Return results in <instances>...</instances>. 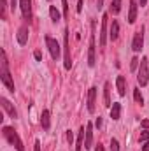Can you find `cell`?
Masks as SVG:
<instances>
[{"mask_svg":"<svg viewBox=\"0 0 149 151\" xmlns=\"http://www.w3.org/2000/svg\"><path fill=\"white\" fill-rule=\"evenodd\" d=\"M111 151H119V142H117V139H111Z\"/></svg>","mask_w":149,"mask_h":151,"instance_id":"obj_26","label":"cell"},{"mask_svg":"<svg viewBox=\"0 0 149 151\" xmlns=\"http://www.w3.org/2000/svg\"><path fill=\"white\" fill-rule=\"evenodd\" d=\"M107 19H109V14H104L102 16V27H100V47H105L107 44Z\"/></svg>","mask_w":149,"mask_h":151,"instance_id":"obj_9","label":"cell"},{"mask_svg":"<svg viewBox=\"0 0 149 151\" xmlns=\"http://www.w3.org/2000/svg\"><path fill=\"white\" fill-rule=\"evenodd\" d=\"M95 127H97V128H100V127H102V118H100V116L95 119Z\"/></svg>","mask_w":149,"mask_h":151,"instance_id":"obj_31","label":"cell"},{"mask_svg":"<svg viewBox=\"0 0 149 151\" xmlns=\"http://www.w3.org/2000/svg\"><path fill=\"white\" fill-rule=\"evenodd\" d=\"M97 7L102 9V7H104V0H97Z\"/></svg>","mask_w":149,"mask_h":151,"instance_id":"obj_34","label":"cell"},{"mask_svg":"<svg viewBox=\"0 0 149 151\" xmlns=\"http://www.w3.org/2000/svg\"><path fill=\"white\" fill-rule=\"evenodd\" d=\"M130 69H132V70H137V69H139V58H132Z\"/></svg>","mask_w":149,"mask_h":151,"instance_id":"obj_27","label":"cell"},{"mask_svg":"<svg viewBox=\"0 0 149 151\" xmlns=\"http://www.w3.org/2000/svg\"><path fill=\"white\" fill-rule=\"evenodd\" d=\"M67 141H69V144L72 146V141H74V134H72V130H67Z\"/></svg>","mask_w":149,"mask_h":151,"instance_id":"obj_28","label":"cell"},{"mask_svg":"<svg viewBox=\"0 0 149 151\" xmlns=\"http://www.w3.org/2000/svg\"><path fill=\"white\" fill-rule=\"evenodd\" d=\"M40 125H42L44 130H49L51 128V114H49L47 109H44L42 114H40Z\"/></svg>","mask_w":149,"mask_h":151,"instance_id":"obj_16","label":"cell"},{"mask_svg":"<svg viewBox=\"0 0 149 151\" xmlns=\"http://www.w3.org/2000/svg\"><path fill=\"white\" fill-rule=\"evenodd\" d=\"M149 83V60L144 56L140 60V65H139V70H137V84L139 86H148Z\"/></svg>","mask_w":149,"mask_h":151,"instance_id":"obj_4","label":"cell"},{"mask_svg":"<svg viewBox=\"0 0 149 151\" xmlns=\"http://www.w3.org/2000/svg\"><path fill=\"white\" fill-rule=\"evenodd\" d=\"M140 127H142L144 130H149V119H142V121H140Z\"/></svg>","mask_w":149,"mask_h":151,"instance_id":"obj_29","label":"cell"},{"mask_svg":"<svg viewBox=\"0 0 149 151\" xmlns=\"http://www.w3.org/2000/svg\"><path fill=\"white\" fill-rule=\"evenodd\" d=\"M46 46H47V49H49L51 58H53V60H58V58H60V44H58L53 37L46 35Z\"/></svg>","mask_w":149,"mask_h":151,"instance_id":"obj_6","label":"cell"},{"mask_svg":"<svg viewBox=\"0 0 149 151\" xmlns=\"http://www.w3.org/2000/svg\"><path fill=\"white\" fill-rule=\"evenodd\" d=\"M95 107H97V88L91 86L88 90V111L93 114L95 113Z\"/></svg>","mask_w":149,"mask_h":151,"instance_id":"obj_11","label":"cell"},{"mask_svg":"<svg viewBox=\"0 0 149 151\" xmlns=\"http://www.w3.org/2000/svg\"><path fill=\"white\" fill-rule=\"evenodd\" d=\"M121 11V0H112L111 2V12L112 14H119Z\"/></svg>","mask_w":149,"mask_h":151,"instance_id":"obj_23","label":"cell"},{"mask_svg":"<svg viewBox=\"0 0 149 151\" xmlns=\"http://www.w3.org/2000/svg\"><path fill=\"white\" fill-rule=\"evenodd\" d=\"M91 34H90V44H88V65L95 67L97 65V42H95V34H97V23L91 21Z\"/></svg>","mask_w":149,"mask_h":151,"instance_id":"obj_2","label":"cell"},{"mask_svg":"<svg viewBox=\"0 0 149 151\" xmlns=\"http://www.w3.org/2000/svg\"><path fill=\"white\" fill-rule=\"evenodd\" d=\"M34 151H40V142L35 141V144H34Z\"/></svg>","mask_w":149,"mask_h":151,"instance_id":"obj_33","label":"cell"},{"mask_svg":"<svg viewBox=\"0 0 149 151\" xmlns=\"http://www.w3.org/2000/svg\"><path fill=\"white\" fill-rule=\"evenodd\" d=\"M93 148V125L86 123V135H84V150Z\"/></svg>","mask_w":149,"mask_h":151,"instance_id":"obj_12","label":"cell"},{"mask_svg":"<svg viewBox=\"0 0 149 151\" xmlns=\"http://www.w3.org/2000/svg\"><path fill=\"white\" fill-rule=\"evenodd\" d=\"M139 0H130V12H128V23L133 25L137 21V9H139Z\"/></svg>","mask_w":149,"mask_h":151,"instance_id":"obj_13","label":"cell"},{"mask_svg":"<svg viewBox=\"0 0 149 151\" xmlns=\"http://www.w3.org/2000/svg\"><path fill=\"white\" fill-rule=\"evenodd\" d=\"M95 151H104V148H102V144H98V146H97V150Z\"/></svg>","mask_w":149,"mask_h":151,"instance_id":"obj_38","label":"cell"},{"mask_svg":"<svg viewBox=\"0 0 149 151\" xmlns=\"http://www.w3.org/2000/svg\"><path fill=\"white\" fill-rule=\"evenodd\" d=\"M133 100H135L139 106H144V97H142V93H140V90H139V88H135V90H133Z\"/></svg>","mask_w":149,"mask_h":151,"instance_id":"obj_22","label":"cell"},{"mask_svg":"<svg viewBox=\"0 0 149 151\" xmlns=\"http://www.w3.org/2000/svg\"><path fill=\"white\" fill-rule=\"evenodd\" d=\"M49 2H51V0H49Z\"/></svg>","mask_w":149,"mask_h":151,"instance_id":"obj_39","label":"cell"},{"mask_svg":"<svg viewBox=\"0 0 149 151\" xmlns=\"http://www.w3.org/2000/svg\"><path fill=\"white\" fill-rule=\"evenodd\" d=\"M139 141H140V142H148V141H149V130L140 132V137H139Z\"/></svg>","mask_w":149,"mask_h":151,"instance_id":"obj_25","label":"cell"},{"mask_svg":"<svg viewBox=\"0 0 149 151\" xmlns=\"http://www.w3.org/2000/svg\"><path fill=\"white\" fill-rule=\"evenodd\" d=\"M0 81H2V84H4L11 93L16 91V88H14V81H12V76H11V70H9L7 53H5L4 49L0 51Z\"/></svg>","mask_w":149,"mask_h":151,"instance_id":"obj_1","label":"cell"},{"mask_svg":"<svg viewBox=\"0 0 149 151\" xmlns=\"http://www.w3.org/2000/svg\"><path fill=\"white\" fill-rule=\"evenodd\" d=\"M16 2H18V0H11V9H12V11H14V7H16Z\"/></svg>","mask_w":149,"mask_h":151,"instance_id":"obj_36","label":"cell"},{"mask_svg":"<svg viewBox=\"0 0 149 151\" xmlns=\"http://www.w3.org/2000/svg\"><path fill=\"white\" fill-rule=\"evenodd\" d=\"M34 58H35V60H37V62H40V60H42V53H40V51H34Z\"/></svg>","mask_w":149,"mask_h":151,"instance_id":"obj_30","label":"cell"},{"mask_svg":"<svg viewBox=\"0 0 149 151\" xmlns=\"http://www.w3.org/2000/svg\"><path fill=\"white\" fill-rule=\"evenodd\" d=\"M144 27H140V30H137L135 32V35H133V40H132V49L135 51V53H139L140 49H142V46H144Z\"/></svg>","mask_w":149,"mask_h":151,"instance_id":"obj_7","label":"cell"},{"mask_svg":"<svg viewBox=\"0 0 149 151\" xmlns=\"http://www.w3.org/2000/svg\"><path fill=\"white\" fill-rule=\"evenodd\" d=\"M84 135H86V128L81 127L79 135H77V141H75V151H82V146H84Z\"/></svg>","mask_w":149,"mask_h":151,"instance_id":"obj_19","label":"cell"},{"mask_svg":"<svg viewBox=\"0 0 149 151\" xmlns=\"http://www.w3.org/2000/svg\"><path fill=\"white\" fill-rule=\"evenodd\" d=\"M49 16H51V21H53V23H58V21L62 19V14H60V11H58L54 5L49 7Z\"/></svg>","mask_w":149,"mask_h":151,"instance_id":"obj_21","label":"cell"},{"mask_svg":"<svg viewBox=\"0 0 149 151\" xmlns=\"http://www.w3.org/2000/svg\"><path fill=\"white\" fill-rule=\"evenodd\" d=\"M82 5H84V2H82V0H77V12L82 11Z\"/></svg>","mask_w":149,"mask_h":151,"instance_id":"obj_32","label":"cell"},{"mask_svg":"<svg viewBox=\"0 0 149 151\" xmlns=\"http://www.w3.org/2000/svg\"><path fill=\"white\" fill-rule=\"evenodd\" d=\"M142 151H149V141H148V142H144V146H142Z\"/></svg>","mask_w":149,"mask_h":151,"instance_id":"obj_35","label":"cell"},{"mask_svg":"<svg viewBox=\"0 0 149 151\" xmlns=\"http://www.w3.org/2000/svg\"><path fill=\"white\" fill-rule=\"evenodd\" d=\"M0 104H2V109L9 114V118H12V119H16V118H18V111L14 109V106H12L5 97H0Z\"/></svg>","mask_w":149,"mask_h":151,"instance_id":"obj_10","label":"cell"},{"mask_svg":"<svg viewBox=\"0 0 149 151\" xmlns=\"http://www.w3.org/2000/svg\"><path fill=\"white\" fill-rule=\"evenodd\" d=\"M117 35H119V23L117 21H112L111 25V32H109V39H111L112 42L117 39Z\"/></svg>","mask_w":149,"mask_h":151,"instance_id":"obj_20","label":"cell"},{"mask_svg":"<svg viewBox=\"0 0 149 151\" xmlns=\"http://www.w3.org/2000/svg\"><path fill=\"white\" fill-rule=\"evenodd\" d=\"M148 5V0H140V7H146Z\"/></svg>","mask_w":149,"mask_h":151,"instance_id":"obj_37","label":"cell"},{"mask_svg":"<svg viewBox=\"0 0 149 151\" xmlns=\"http://www.w3.org/2000/svg\"><path fill=\"white\" fill-rule=\"evenodd\" d=\"M2 134H4V137L7 139V142H9L11 146H14V148H16V151H25L23 141L19 139L18 132H16L12 127H4V128H2Z\"/></svg>","mask_w":149,"mask_h":151,"instance_id":"obj_3","label":"cell"},{"mask_svg":"<svg viewBox=\"0 0 149 151\" xmlns=\"http://www.w3.org/2000/svg\"><path fill=\"white\" fill-rule=\"evenodd\" d=\"M116 88H117L119 97L126 95V79H125V76H117L116 77Z\"/></svg>","mask_w":149,"mask_h":151,"instance_id":"obj_15","label":"cell"},{"mask_svg":"<svg viewBox=\"0 0 149 151\" xmlns=\"http://www.w3.org/2000/svg\"><path fill=\"white\" fill-rule=\"evenodd\" d=\"M63 65L67 70L72 69V56H70V44H69V28H65L63 32Z\"/></svg>","mask_w":149,"mask_h":151,"instance_id":"obj_5","label":"cell"},{"mask_svg":"<svg viewBox=\"0 0 149 151\" xmlns=\"http://www.w3.org/2000/svg\"><path fill=\"white\" fill-rule=\"evenodd\" d=\"M104 106H105V107H112V102H111V83H109V81L104 84Z\"/></svg>","mask_w":149,"mask_h":151,"instance_id":"obj_17","label":"cell"},{"mask_svg":"<svg viewBox=\"0 0 149 151\" xmlns=\"http://www.w3.org/2000/svg\"><path fill=\"white\" fill-rule=\"evenodd\" d=\"M19 9H21L23 19L30 23L32 21V0H19Z\"/></svg>","mask_w":149,"mask_h":151,"instance_id":"obj_8","label":"cell"},{"mask_svg":"<svg viewBox=\"0 0 149 151\" xmlns=\"http://www.w3.org/2000/svg\"><path fill=\"white\" fill-rule=\"evenodd\" d=\"M62 9H63V18L67 19L69 18V4H67V0H62Z\"/></svg>","mask_w":149,"mask_h":151,"instance_id":"obj_24","label":"cell"},{"mask_svg":"<svg viewBox=\"0 0 149 151\" xmlns=\"http://www.w3.org/2000/svg\"><path fill=\"white\" fill-rule=\"evenodd\" d=\"M119 118H121V104H119V102H112L111 119H112V121H117Z\"/></svg>","mask_w":149,"mask_h":151,"instance_id":"obj_18","label":"cell"},{"mask_svg":"<svg viewBox=\"0 0 149 151\" xmlns=\"http://www.w3.org/2000/svg\"><path fill=\"white\" fill-rule=\"evenodd\" d=\"M16 39H18V44L19 46H25L28 42V27L27 25H21L18 34H16Z\"/></svg>","mask_w":149,"mask_h":151,"instance_id":"obj_14","label":"cell"}]
</instances>
